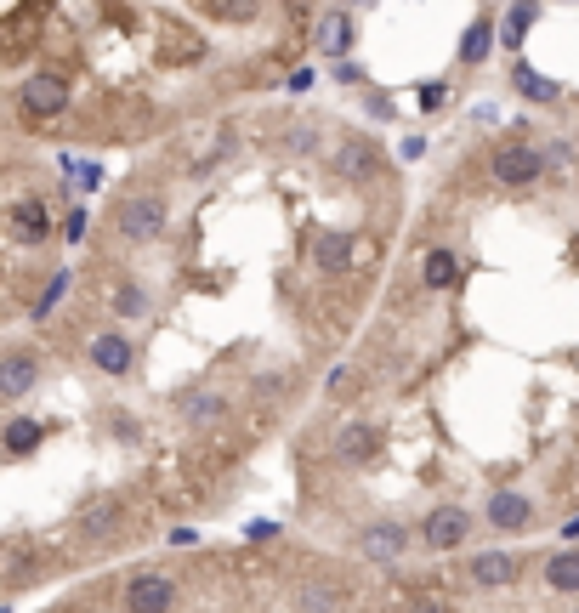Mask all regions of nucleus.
I'll use <instances>...</instances> for the list:
<instances>
[{"label": "nucleus", "instance_id": "10", "mask_svg": "<svg viewBox=\"0 0 579 613\" xmlns=\"http://www.w3.org/2000/svg\"><path fill=\"white\" fill-rule=\"evenodd\" d=\"M421 284H426V290H455V284H460V256H455V250H426Z\"/></svg>", "mask_w": 579, "mask_h": 613}, {"label": "nucleus", "instance_id": "17", "mask_svg": "<svg viewBox=\"0 0 579 613\" xmlns=\"http://www.w3.org/2000/svg\"><path fill=\"white\" fill-rule=\"evenodd\" d=\"M46 443V421H6V455H35Z\"/></svg>", "mask_w": 579, "mask_h": 613}, {"label": "nucleus", "instance_id": "4", "mask_svg": "<svg viewBox=\"0 0 579 613\" xmlns=\"http://www.w3.org/2000/svg\"><path fill=\"white\" fill-rule=\"evenodd\" d=\"M6 222H12V245H46V239H52L46 199H18V205L6 211Z\"/></svg>", "mask_w": 579, "mask_h": 613}, {"label": "nucleus", "instance_id": "8", "mask_svg": "<svg viewBox=\"0 0 579 613\" xmlns=\"http://www.w3.org/2000/svg\"><path fill=\"white\" fill-rule=\"evenodd\" d=\"M466 528H472V517L460 506H438L426 517V545H432V551H455V545L466 540Z\"/></svg>", "mask_w": 579, "mask_h": 613}, {"label": "nucleus", "instance_id": "2", "mask_svg": "<svg viewBox=\"0 0 579 613\" xmlns=\"http://www.w3.org/2000/svg\"><path fill=\"white\" fill-rule=\"evenodd\" d=\"M18 103L29 120H57L63 108H69V80L63 74H29L18 91Z\"/></svg>", "mask_w": 579, "mask_h": 613}, {"label": "nucleus", "instance_id": "11", "mask_svg": "<svg viewBox=\"0 0 579 613\" xmlns=\"http://www.w3.org/2000/svg\"><path fill=\"white\" fill-rule=\"evenodd\" d=\"M517 568H523V562L511 557V551H483V557H472L477 585H511V579H517Z\"/></svg>", "mask_w": 579, "mask_h": 613}, {"label": "nucleus", "instance_id": "24", "mask_svg": "<svg viewBox=\"0 0 579 613\" xmlns=\"http://www.w3.org/2000/svg\"><path fill=\"white\" fill-rule=\"evenodd\" d=\"M216 18H256V0H205Z\"/></svg>", "mask_w": 579, "mask_h": 613}, {"label": "nucleus", "instance_id": "5", "mask_svg": "<svg viewBox=\"0 0 579 613\" xmlns=\"http://www.w3.org/2000/svg\"><path fill=\"white\" fill-rule=\"evenodd\" d=\"M176 602V585L165 574H137L125 585V608L131 613H165Z\"/></svg>", "mask_w": 579, "mask_h": 613}, {"label": "nucleus", "instance_id": "13", "mask_svg": "<svg viewBox=\"0 0 579 613\" xmlns=\"http://www.w3.org/2000/svg\"><path fill=\"white\" fill-rule=\"evenodd\" d=\"M347 46H352V18L347 12H330V18L318 23V52L324 57H347Z\"/></svg>", "mask_w": 579, "mask_h": 613}, {"label": "nucleus", "instance_id": "7", "mask_svg": "<svg viewBox=\"0 0 579 613\" xmlns=\"http://www.w3.org/2000/svg\"><path fill=\"white\" fill-rule=\"evenodd\" d=\"M91 364L103 369V375H131L137 347H131L120 330H103V335H91Z\"/></svg>", "mask_w": 579, "mask_h": 613}, {"label": "nucleus", "instance_id": "3", "mask_svg": "<svg viewBox=\"0 0 579 613\" xmlns=\"http://www.w3.org/2000/svg\"><path fill=\"white\" fill-rule=\"evenodd\" d=\"M540 171H545V154H540V148H528V142L494 148V176H500L506 188H528V182H534Z\"/></svg>", "mask_w": 579, "mask_h": 613}, {"label": "nucleus", "instance_id": "31", "mask_svg": "<svg viewBox=\"0 0 579 613\" xmlns=\"http://www.w3.org/2000/svg\"><path fill=\"white\" fill-rule=\"evenodd\" d=\"M415 613H443V608H438V602H421V608H415Z\"/></svg>", "mask_w": 579, "mask_h": 613}, {"label": "nucleus", "instance_id": "16", "mask_svg": "<svg viewBox=\"0 0 579 613\" xmlns=\"http://www.w3.org/2000/svg\"><path fill=\"white\" fill-rule=\"evenodd\" d=\"M222 415H228V398H216V392H188L182 398V421H193V426H211Z\"/></svg>", "mask_w": 579, "mask_h": 613}, {"label": "nucleus", "instance_id": "29", "mask_svg": "<svg viewBox=\"0 0 579 613\" xmlns=\"http://www.w3.org/2000/svg\"><path fill=\"white\" fill-rule=\"evenodd\" d=\"M307 608L330 613V608H335V591H330V585H318V591H307Z\"/></svg>", "mask_w": 579, "mask_h": 613}, {"label": "nucleus", "instance_id": "28", "mask_svg": "<svg viewBox=\"0 0 579 613\" xmlns=\"http://www.w3.org/2000/svg\"><path fill=\"white\" fill-rule=\"evenodd\" d=\"M398 159H409V165L426 159V137H404V142H398Z\"/></svg>", "mask_w": 579, "mask_h": 613}, {"label": "nucleus", "instance_id": "14", "mask_svg": "<svg viewBox=\"0 0 579 613\" xmlns=\"http://www.w3.org/2000/svg\"><path fill=\"white\" fill-rule=\"evenodd\" d=\"M528 517H534V506H528L523 494H494L489 500V523L494 528H528Z\"/></svg>", "mask_w": 579, "mask_h": 613}, {"label": "nucleus", "instance_id": "15", "mask_svg": "<svg viewBox=\"0 0 579 613\" xmlns=\"http://www.w3.org/2000/svg\"><path fill=\"white\" fill-rule=\"evenodd\" d=\"M335 165H341V176H375V165H381V154H375V142H347L341 154H335Z\"/></svg>", "mask_w": 579, "mask_h": 613}, {"label": "nucleus", "instance_id": "26", "mask_svg": "<svg viewBox=\"0 0 579 613\" xmlns=\"http://www.w3.org/2000/svg\"><path fill=\"white\" fill-rule=\"evenodd\" d=\"M114 301H120V313H148V290H137V284H125Z\"/></svg>", "mask_w": 579, "mask_h": 613}, {"label": "nucleus", "instance_id": "12", "mask_svg": "<svg viewBox=\"0 0 579 613\" xmlns=\"http://www.w3.org/2000/svg\"><path fill=\"white\" fill-rule=\"evenodd\" d=\"M313 262L324 267V273H341V267L352 262V239L347 233H318L313 239Z\"/></svg>", "mask_w": 579, "mask_h": 613}, {"label": "nucleus", "instance_id": "18", "mask_svg": "<svg viewBox=\"0 0 579 613\" xmlns=\"http://www.w3.org/2000/svg\"><path fill=\"white\" fill-rule=\"evenodd\" d=\"M375 443H381L375 438V426H364V421L347 426V432H341V460H347V466H364V460L375 455Z\"/></svg>", "mask_w": 579, "mask_h": 613}, {"label": "nucleus", "instance_id": "23", "mask_svg": "<svg viewBox=\"0 0 579 613\" xmlns=\"http://www.w3.org/2000/svg\"><path fill=\"white\" fill-rule=\"evenodd\" d=\"M205 57V46L193 35H176V29H165V63H199Z\"/></svg>", "mask_w": 579, "mask_h": 613}, {"label": "nucleus", "instance_id": "21", "mask_svg": "<svg viewBox=\"0 0 579 613\" xmlns=\"http://www.w3.org/2000/svg\"><path fill=\"white\" fill-rule=\"evenodd\" d=\"M489 46H494V23L477 18L472 29L460 35V63H483V57H489Z\"/></svg>", "mask_w": 579, "mask_h": 613}, {"label": "nucleus", "instance_id": "30", "mask_svg": "<svg viewBox=\"0 0 579 613\" xmlns=\"http://www.w3.org/2000/svg\"><path fill=\"white\" fill-rule=\"evenodd\" d=\"M421 108H426V114H438V108H443V86H421Z\"/></svg>", "mask_w": 579, "mask_h": 613}, {"label": "nucleus", "instance_id": "9", "mask_svg": "<svg viewBox=\"0 0 579 613\" xmlns=\"http://www.w3.org/2000/svg\"><path fill=\"white\" fill-rule=\"evenodd\" d=\"M35 375H40V364L29 358V352H6V364H0V392H6V398H23V392L35 386Z\"/></svg>", "mask_w": 579, "mask_h": 613}, {"label": "nucleus", "instance_id": "6", "mask_svg": "<svg viewBox=\"0 0 579 613\" xmlns=\"http://www.w3.org/2000/svg\"><path fill=\"white\" fill-rule=\"evenodd\" d=\"M358 551H364L369 562H398L409 551V528H398V523H369L364 534H358Z\"/></svg>", "mask_w": 579, "mask_h": 613}, {"label": "nucleus", "instance_id": "1", "mask_svg": "<svg viewBox=\"0 0 579 613\" xmlns=\"http://www.w3.org/2000/svg\"><path fill=\"white\" fill-rule=\"evenodd\" d=\"M114 233L131 239V245H154L159 233H165V199H159V193H137V199H125L120 211H114Z\"/></svg>", "mask_w": 579, "mask_h": 613}, {"label": "nucleus", "instance_id": "27", "mask_svg": "<svg viewBox=\"0 0 579 613\" xmlns=\"http://www.w3.org/2000/svg\"><path fill=\"white\" fill-rule=\"evenodd\" d=\"M80 528H86V534H103V528H114V511H108V506L86 511V523H80Z\"/></svg>", "mask_w": 579, "mask_h": 613}, {"label": "nucleus", "instance_id": "20", "mask_svg": "<svg viewBox=\"0 0 579 613\" xmlns=\"http://www.w3.org/2000/svg\"><path fill=\"white\" fill-rule=\"evenodd\" d=\"M511 86L523 91V97H534V103H551V97H557V80H545V74H534L528 69V63H517V69H511Z\"/></svg>", "mask_w": 579, "mask_h": 613}, {"label": "nucleus", "instance_id": "25", "mask_svg": "<svg viewBox=\"0 0 579 613\" xmlns=\"http://www.w3.org/2000/svg\"><path fill=\"white\" fill-rule=\"evenodd\" d=\"M63 290H69V273H57V279H52V284H46V296H40V301H35V318H46V313H52L57 301H63Z\"/></svg>", "mask_w": 579, "mask_h": 613}, {"label": "nucleus", "instance_id": "22", "mask_svg": "<svg viewBox=\"0 0 579 613\" xmlns=\"http://www.w3.org/2000/svg\"><path fill=\"white\" fill-rule=\"evenodd\" d=\"M534 18H540V6H534V0H517V6H511V18H506V29H500V40H506L511 52H517V46H523V35H528V29H534Z\"/></svg>", "mask_w": 579, "mask_h": 613}, {"label": "nucleus", "instance_id": "19", "mask_svg": "<svg viewBox=\"0 0 579 613\" xmlns=\"http://www.w3.org/2000/svg\"><path fill=\"white\" fill-rule=\"evenodd\" d=\"M545 585L551 591H579V551H557L545 562Z\"/></svg>", "mask_w": 579, "mask_h": 613}]
</instances>
